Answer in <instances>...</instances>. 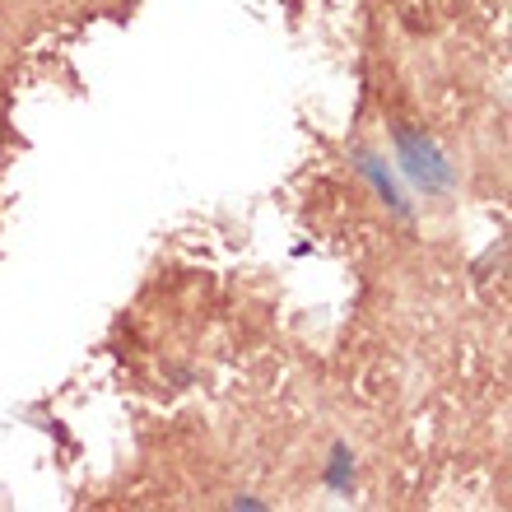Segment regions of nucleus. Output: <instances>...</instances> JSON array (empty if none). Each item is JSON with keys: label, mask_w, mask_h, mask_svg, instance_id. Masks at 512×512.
I'll use <instances>...</instances> for the list:
<instances>
[{"label": "nucleus", "mask_w": 512, "mask_h": 512, "mask_svg": "<svg viewBox=\"0 0 512 512\" xmlns=\"http://www.w3.org/2000/svg\"><path fill=\"white\" fill-rule=\"evenodd\" d=\"M354 168H359V177L373 187V196L387 205L391 215L401 219V224H415V205H410V196L401 191V182H396V173H391V163L382 159V154H373V149H354Z\"/></svg>", "instance_id": "f03ea898"}, {"label": "nucleus", "mask_w": 512, "mask_h": 512, "mask_svg": "<svg viewBox=\"0 0 512 512\" xmlns=\"http://www.w3.org/2000/svg\"><path fill=\"white\" fill-rule=\"evenodd\" d=\"M322 489L340 494V499H354V452L350 443H331V461L322 471Z\"/></svg>", "instance_id": "7ed1b4c3"}, {"label": "nucleus", "mask_w": 512, "mask_h": 512, "mask_svg": "<svg viewBox=\"0 0 512 512\" xmlns=\"http://www.w3.org/2000/svg\"><path fill=\"white\" fill-rule=\"evenodd\" d=\"M391 149H396V168L419 196H429V201H447L452 191L461 187L457 177V163L447 159L438 140L429 131H419V126H391Z\"/></svg>", "instance_id": "f257e3e1"}, {"label": "nucleus", "mask_w": 512, "mask_h": 512, "mask_svg": "<svg viewBox=\"0 0 512 512\" xmlns=\"http://www.w3.org/2000/svg\"><path fill=\"white\" fill-rule=\"evenodd\" d=\"M233 508H243V512H266V503L256 499V494H233Z\"/></svg>", "instance_id": "20e7f679"}]
</instances>
